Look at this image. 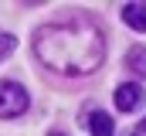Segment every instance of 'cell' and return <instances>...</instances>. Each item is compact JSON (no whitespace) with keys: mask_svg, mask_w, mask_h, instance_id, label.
Instances as JSON below:
<instances>
[{"mask_svg":"<svg viewBox=\"0 0 146 136\" xmlns=\"http://www.w3.org/2000/svg\"><path fill=\"white\" fill-rule=\"evenodd\" d=\"M139 105H143V85L126 82V85H119V89H115V109L133 112V109H139Z\"/></svg>","mask_w":146,"mask_h":136,"instance_id":"3","label":"cell"},{"mask_svg":"<svg viewBox=\"0 0 146 136\" xmlns=\"http://www.w3.org/2000/svg\"><path fill=\"white\" fill-rule=\"evenodd\" d=\"M88 129L92 136H112V116L109 112H102V109H95V112H88Z\"/></svg>","mask_w":146,"mask_h":136,"instance_id":"5","label":"cell"},{"mask_svg":"<svg viewBox=\"0 0 146 136\" xmlns=\"http://www.w3.org/2000/svg\"><path fill=\"white\" fill-rule=\"evenodd\" d=\"M126 65L133 68L139 78H146V48H129L126 51Z\"/></svg>","mask_w":146,"mask_h":136,"instance_id":"6","label":"cell"},{"mask_svg":"<svg viewBox=\"0 0 146 136\" xmlns=\"http://www.w3.org/2000/svg\"><path fill=\"white\" fill-rule=\"evenodd\" d=\"M14 44H17V41H14L10 34H7V31H0V61H3V58L14 51Z\"/></svg>","mask_w":146,"mask_h":136,"instance_id":"7","label":"cell"},{"mask_svg":"<svg viewBox=\"0 0 146 136\" xmlns=\"http://www.w3.org/2000/svg\"><path fill=\"white\" fill-rule=\"evenodd\" d=\"M143 129H146V119H143Z\"/></svg>","mask_w":146,"mask_h":136,"instance_id":"8","label":"cell"},{"mask_svg":"<svg viewBox=\"0 0 146 136\" xmlns=\"http://www.w3.org/2000/svg\"><path fill=\"white\" fill-rule=\"evenodd\" d=\"M27 109V92L17 82H0V119H14Z\"/></svg>","mask_w":146,"mask_h":136,"instance_id":"2","label":"cell"},{"mask_svg":"<svg viewBox=\"0 0 146 136\" xmlns=\"http://www.w3.org/2000/svg\"><path fill=\"white\" fill-rule=\"evenodd\" d=\"M37 55L65 75H85L102 58V37L82 24H54L37 37Z\"/></svg>","mask_w":146,"mask_h":136,"instance_id":"1","label":"cell"},{"mask_svg":"<svg viewBox=\"0 0 146 136\" xmlns=\"http://www.w3.org/2000/svg\"><path fill=\"white\" fill-rule=\"evenodd\" d=\"M122 21L133 31H146V3H126L122 7Z\"/></svg>","mask_w":146,"mask_h":136,"instance_id":"4","label":"cell"}]
</instances>
